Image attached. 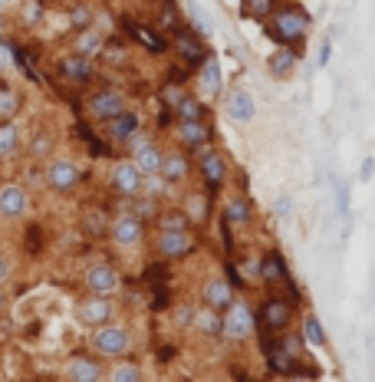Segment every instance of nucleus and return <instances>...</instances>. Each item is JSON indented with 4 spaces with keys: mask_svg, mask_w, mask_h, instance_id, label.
Listing matches in <instances>:
<instances>
[{
    "mask_svg": "<svg viewBox=\"0 0 375 382\" xmlns=\"http://www.w3.org/2000/svg\"><path fill=\"white\" fill-rule=\"evenodd\" d=\"M260 27L273 46H303L313 33V13L303 7V0H280Z\"/></svg>",
    "mask_w": 375,
    "mask_h": 382,
    "instance_id": "1",
    "label": "nucleus"
},
{
    "mask_svg": "<svg viewBox=\"0 0 375 382\" xmlns=\"http://www.w3.org/2000/svg\"><path fill=\"white\" fill-rule=\"evenodd\" d=\"M254 306H257V329L264 336H280L287 329H296V323H300V310H296L293 294L267 290Z\"/></svg>",
    "mask_w": 375,
    "mask_h": 382,
    "instance_id": "2",
    "label": "nucleus"
},
{
    "mask_svg": "<svg viewBox=\"0 0 375 382\" xmlns=\"http://www.w3.org/2000/svg\"><path fill=\"white\" fill-rule=\"evenodd\" d=\"M194 172H198V178H201V188L207 191V195L221 198L227 188H231L234 165H231V158H227L224 149L217 145V149H211L204 158H198V162H194Z\"/></svg>",
    "mask_w": 375,
    "mask_h": 382,
    "instance_id": "3",
    "label": "nucleus"
},
{
    "mask_svg": "<svg viewBox=\"0 0 375 382\" xmlns=\"http://www.w3.org/2000/svg\"><path fill=\"white\" fill-rule=\"evenodd\" d=\"M257 333H260V329H257V306H254L250 296L237 294V300L224 310V336H221V339L240 346V343H250Z\"/></svg>",
    "mask_w": 375,
    "mask_h": 382,
    "instance_id": "4",
    "label": "nucleus"
},
{
    "mask_svg": "<svg viewBox=\"0 0 375 382\" xmlns=\"http://www.w3.org/2000/svg\"><path fill=\"white\" fill-rule=\"evenodd\" d=\"M260 287L264 290H283V294L296 296V284H293V271H289V261L283 257L277 244H270L260 251Z\"/></svg>",
    "mask_w": 375,
    "mask_h": 382,
    "instance_id": "5",
    "label": "nucleus"
},
{
    "mask_svg": "<svg viewBox=\"0 0 375 382\" xmlns=\"http://www.w3.org/2000/svg\"><path fill=\"white\" fill-rule=\"evenodd\" d=\"M221 112H224V119L231 125H254L257 122V96H254V89L244 86V83H234V86L224 89V96H221Z\"/></svg>",
    "mask_w": 375,
    "mask_h": 382,
    "instance_id": "6",
    "label": "nucleus"
},
{
    "mask_svg": "<svg viewBox=\"0 0 375 382\" xmlns=\"http://www.w3.org/2000/svg\"><path fill=\"white\" fill-rule=\"evenodd\" d=\"M93 350L102 360H125L132 353V333L122 323H102L93 329Z\"/></svg>",
    "mask_w": 375,
    "mask_h": 382,
    "instance_id": "7",
    "label": "nucleus"
},
{
    "mask_svg": "<svg viewBox=\"0 0 375 382\" xmlns=\"http://www.w3.org/2000/svg\"><path fill=\"white\" fill-rule=\"evenodd\" d=\"M145 238H149V228L132 211L112 214V221H109V240H112V247H118V251H135V247L145 244Z\"/></svg>",
    "mask_w": 375,
    "mask_h": 382,
    "instance_id": "8",
    "label": "nucleus"
},
{
    "mask_svg": "<svg viewBox=\"0 0 375 382\" xmlns=\"http://www.w3.org/2000/svg\"><path fill=\"white\" fill-rule=\"evenodd\" d=\"M201 247V238L198 231L188 228V231H155V254L161 261H184L198 254Z\"/></svg>",
    "mask_w": 375,
    "mask_h": 382,
    "instance_id": "9",
    "label": "nucleus"
},
{
    "mask_svg": "<svg viewBox=\"0 0 375 382\" xmlns=\"http://www.w3.org/2000/svg\"><path fill=\"white\" fill-rule=\"evenodd\" d=\"M254 218H257V211H254V198L234 188V191H227L224 195V205H221V228L231 234V231H247L254 228Z\"/></svg>",
    "mask_w": 375,
    "mask_h": 382,
    "instance_id": "10",
    "label": "nucleus"
},
{
    "mask_svg": "<svg viewBox=\"0 0 375 382\" xmlns=\"http://www.w3.org/2000/svg\"><path fill=\"white\" fill-rule=\"evenodd\" d=\"M168 46L175 50V56L182 60L188 69H198V66L207 60V56H214L211 53V46H207V40L204 36H198V33L184 23V27H178V30L168 36Z\"/></svg>",
    "mask_w": 375,
    "mask_h": 382,
    "instance_id": "11",
    "label": "nucleus"
},
{
    "mask_svg": "<svg viewBox=\"0 0 375 382\" xmlns=\"http://www.w3.org/2000/svg\"><path fill=\"white\" fill-rule=\"evenodd\" d=\"M125 149H129V158L135 162V168H139L145 178H151V175H158V172H161V158H165V149H161V145L155 142V139H151L145 129L135 132Z\"/></svg>",
    "mask_w": 375,
    "mask_h": 382,
    "instance_id": "12",
    "label": "nucleus"
},
{
    "mask_svg": "<svg viewBox=\"0 0 375 382\" xmlns=\"http://www.w3.org/2000/svg\"><path fill=\"white\" fill-rule=\"evenodd\" d=\"M227 89V76H224V63L221 56H207L198 69H194V93L211 102V99H221Z\"/></svg>",
    "mask_w": 375,
    "mask_h": 382,
    "instance_id": "13",
    "label": "nucleus"
},
{
    "mask_svg": "<svg viewBox=\"0 0 375 382\" xmlns=\"http://www.w3.org/2000/svg\"><path fill=\"white\" fill-rule=\"evenodd\" d=\"M237 284L227 277V273H211V277H204L201 290H198V300H201L204 306H211V310H217V313H224L227 306L237 300Z\"/></svg>",
    "mask_w": 375,
    "mask_h": 382,
    "instance_id": "14",
    "label": "nucleus"
},
{
    "mask_svg": "<svg viewBox=\"0 0 375 382\" xmlns=\"http://www.w3.org/2000/svg\"><path fill=\"white\" fill-rule=\"evenodd\" d=\"M303 63V46H273L264 60V73L273 83H287L296 76V69Z\"/></svg>",
    "mask_w": 375,
    "mask_h": 382,
    "instance_id": "15",
    "label": "nucleus"
},
{
    "mask_svg": "<svg viewBox=\"0 0 375 382\" xmlns=\"http://www.w3.org/2000/svg\"><path fill=\"white\" fill-rule=\"evenodd\" d=\"M125 109H129V99H125V93H122V89L102 86V89H96V93L86 99L89 119L102 122V125H106L109 119H116L118 112H125Z\"/></svg>",
    "mask_w": 375,
    "mask_h": 382,
    "instance_id": "16",
    "label": "nucleus"
},
{
    "mask_svg": "<svg viewBox=\"0 0 375 382\" xmlns=\"http://www.w3.org/2000/svg\"><path fill=\"white\" fill-rule=\"evenodd\" d=\"M142 185H145V175L135 168L132 158H118V162L112 165V172H109V188H112V195L116 198L129 201V198L142 195Z\"/></svg>",
    "mask_w": 375,
    "mask_h": 382,
    "instance_id": "17",
    "label": "nucleus"
},
{
    "mask_svg": "<svg viewBox=\"0 0 375 382\" xmlns=\"http://www.w3.org/2000/svg\"><path fill=\"white\" fill-rule=\"evenodd\" d=\"M172 139H175V145H178V149H184V152L191 155L194 149H201V145H207V142H214V125H211V119L175 122Z\"/></svg>",
    "mask_w": 375,
    "mask_h": 382,
    "instance_id": "18",
    "label": "nucleus"
},
{
    "mask_svg": "<svg viewBox=\"0 0 375 382\" xmlns=\"http://www.w3.org/2000/svg\"><path fill=\"white\" fill-rule=\"evenodd\" d=\"M112 313H116L112 296L89 294V296H83V300L76 303V320H79L83 327H89V329L102 327V323H112Z\"/></svg>",
    "mask_w": 375,
    "mask_h": 382,
    "instance_id": "19",
    "label": "nucleus"
},
{
    "mask_svg": "<svg viewBox=\"0 0 375 382\" xmlns=\"http://www.w3.org/2000/svg\"><path fill=\"white\" fill-rule=\"evenodd\" d=\"M122 287V277H118L116 264L109 261H96L86 267V290L89 294H99V296H112Z\"/></svg>",
    "mask_w": 375,
    "mask_h": 382,
    "instance_id": "20",
    "label": "nucleus"
},
{
    "mask_svg": "<svg viewBox=\"0 0 375 382\" xmlns=\"http://www.w3.org/2000/svg\"><path fill=\"white\" fill-rule=\"evenodd\" d=\"M184 211V218L191 221V228H204L207 221L214 218V198L207 195L204 188H198V191H184L182 195V205H178Z\"/></svg>",
    "mask_w": 375,
    "mask_h": 382,
    "instance_id": "21",
    "label": "nucleus"
},
{
    "mask_svg": "<svg viewBox=\"0 0 375 382\" xmlns=\"http://www.w3.org/2000/svg\"><path fill=\"white\" fill-rule=\"evenodd\" d=\"M191 172H194V162H191V155L184 152V149H165V158H161V172L158 175L168 182V185H184L188 178H191Z\"/></svg>",
    "mask_w": 375,
    "mask_h": 382,
    "instance_id": "22",
    "label": "nucleus"
},
{
    "mask_svg": "<svg viewBox=\"0 0 375 382\" xmlns=\"http://www.w3.org/2000/svg\"><path fill=\"white\" fill-rule=\"evenodd\" d=\"M329 188H332V207H336V218L343 224V238H349L353 231V185L346 182L343 175H329Z\"/></svg>",
    "mask_w": 375,
    "mask_h": 382,
    "instance_id": "23",
    "label": "nucleus"
},
{
    "mask_svg": "<svg viewBox=\"0 0 375 382\" xmlns=\"http://www.w3.org/2000/svg\"><path fill=\"white\" fill-rule=\"evenodd\" d=\"M79 178H83V172L69 158H56V162L46 165V185L53 188V191H60V195H69L79 185Z\"/></svg>",
    "mask_w": 375,
    "mask_h": 382,
    "instance_id": "24",
    "label": "nucleus"
},
{
    "mask_svg": "<svg viewBox=\"0 0 375 382\" xmlns=\"http://www.w3.org/2000/svg\"><path fill=\"white\" fill-rule=\"evenodd\" d=\"M135 132H142V116L135 109L118 112L116 119L106 122V139L112 145H129V139L135 135Z\"/></svg>",
    "mask_w": 375,
    "mask_h": 382,
    "instance_id": "25",
    "label": "nucleus"
},
{
    "mask_svg": "<svg viewBox=\"0 0 375 382\" xmlns=\"http://www.w3.org/2000/svg\"><path fill=\"white\" fill-rule=\"evenodd\" d=\"M191 329L204 339H221L224 336V313H217V310H211V306L198 303L194 306V313H191Z\"/></svg>",
    "mask_w": 375,
    "mask_h": 382,
    "instance_id": "26",
    "label": "nucleus"
},
{
    "mask_svg": "<svg viewBox=\"0 0 375 382\" xmlns=\"http://www.w3.org/2000/svg\"><path fill=\"white\" fill-rule=\"evenodd\" d=\"M303 333V339H306V346L310 350H329V333H326V327H322L320 313H313V310H303L300 313V327H296Z\"/></svg>",
    "mask_w": 375,
    "mask_h": 382,
    "instance_id": "27",
    "label": "nucleus"
},
{
    "mask_svg": "<svg viewBox=\"0 0 375 382\" xmlns=\"http://www.w3.org/2000/svg\"><path fill=\"white\" fill-rule=\"evenodd\" d=\"M66 382H102V362L93 360V356H73L63 369Z\"/></svg>",
    "mask_w": 375,
    "mask_h": 382,
    "instance_id": "28",
    "label": "nucleus"
},
{
    "mask_svg": "<svg viewBox=\"0 0 375 382\" xmlns=\"http://www.w3.org/2000/svg\"><path fill=\"white\" fill-rule=\"evenodd\" d=\"M30 207V195L20 185H4L0 188V214L4 218H23Z\"/></svg>",
    "mask_w": 375,
    "mask_h": 382,
    "instance_id": "29",
    "label": "nucleus"
},
{
    "mask_svg": "<svg viewBox=\"0 0 375 382\" xmlns=\"http://www.w3.org/2000/svg\"><path fill=\"white\" fill-rule=\"evenodd\" d=\"M60 73L66 79H73V83H93L96 79V66L89 56H79V53H69L60 60Z\"/></svg>",
    "mask_w": 375,
    "mask_h": 382,
    "instance_id": "30",
    "label": "nucleus"
},
{
    "mask_svg": "<svg viewBox=\"0 0 375 382\" xmlns=\"http://www.w3.org/2000/svg\"><path fill=\"white\" fill-rule=\"evenodd\" d=\"M234 273H227L231 280H240V287L244 290H257L260 287V254H247V257H240L237 261V267H231Z\"/></svg>",
    "mask_w": 375,
    "mask_h": 382,
    "instance_id": "31",
    "label": "nucleus"
},
{
    "mask_svg": "<svg viewBox=\"0 0 375 382\" xmlns=\"http://www.w3.org/2000/svg\"><path fill=\"white\" fill-rule=\"evenodd\" d=\"M184 23H188L198 36H204V40H211V33H214V23H211L207 11H204L198 0H188V4H184Z\"/></svg>",
    "mask_w": 375,
    "mask_h": 382,
    "instance_id": "32",
    "label": "nucleus"
},
{
    "mask_svg": "<svg viewBox=\"0 0 375 382\" xmlns=\"http://www.w3.org/2000/svg\"><path fill=\"white\" fill-rule=\"evenodd\" d=\"M175 122H194V119H207V102H204L201 96H198V93H188V96L182 99V102H178V106H175Z\"/></svg>",
    "mask_w": 375,
    "mask_h": 382,
    "instance_id": "33",
    "label": "nucleus"
},
{
    "mask_svg": "<svg viewBox=\"0 0 375 382\" xmlns=\"http://www.w3.org/2000/svg\"><path fill=\"white\" fill-rule=\"evenodd\" d=\"M132 36H135L145 50H151V53H165V50H168V36H165L158 27H149V23H132Z\"/></svg>",
    "mask_w": 375,
    "mask_h": 382,
    "instance_id": "34",
    "label": "nucleus"
},
{
    "mask_svg": "<svg viewBox=\"0 0 375 382\" xmlns=\"http://www.w3.org/2000/svg\"><path fill=\"white\" fill-rule=\"evenodd\" d=\"M102 50H106V33H99L96 27H89V30H76V53L79 56L96 60Z\"/></svg>",
    "mask_w": 375,
    "mask_h": 382,
    "instance_id": "35",
    "label": "nucleus"
},
{
    "mask_svg": "<svg viewBox=\"0 0 375 382\" xmlns=\"http://www.w3.org/2000/svg\"><path fill=\"white\" fill-rule=\"evenodd\" d=\"M280 0H237V7H240V17L250 23H264L273 13Z\"/></svg>",
    "mask_w": 375,
    "mask_h": 382,
    "instance_id": "36",
    "label": "nucleus"
},
{
    "mask_svg": "<svg viewBox=\"0 0 375 382\" xmlns=\"http://www.w3.org/2000/svg\"><path fill=\"white\" fill-rule=\"evenodd\" d=\"M191 221L184 218L182 207H161L158 218H155V231H188Z\"/></svg>",
    "mask_w": 375,
    "mask_h": 382,
    "instance_id": "37",
    "label": "nucleus"
},
{
    "mask_svg": "<svg viewBox=\"0 0 375 382\" xmlns=\"http://www.w3.org/2000/svg\"><path fill=\"white\" fill-rule=\"evenodd\" d=\"M106 376H109V382H145L142 366H135V362H129V360H116V366H112Z\"/></svg>",
    "mask_w": 375,
    "mask_h": 382,
    "instance_id": "38",
    "label": "nucleus"
},
{
    "mask_svg": "<svg viewBox=\"0 0 375 382\" xmlns=\"http://www.w3.org/2000/svg\"><path fill=\"white\" fill-rule=\"evenodd\" d=\"M270 214H273V221H280V224L293 221L296 218V198L289 195V191H280V195L273 198V205H270Z\"/></svg>",
    "mask_w": 375,
    "mask_h": 382,
    "instance_id": "39",
    "label": "nucleus"
},
{
    "mask_svg": "<svg viewBox=\"0 0 375 382\" xmlns=\"http://www.w3.org/2000/svg\"><path fill=\"white\" fill-rule=\"evenodd\" d=\"M155 27H158V30L165 33V36H172V33L178 30V27H184L182 11H178L175 4H165V7H161V13H158V23H155Z\"/></svg>",
    "mask_w": 375,
    "mask_h": 382,
    "instance_id": "40",
    "label": "nucleus"
},
{
    "mask_svg": "<svg viewBox=\"0 0 375 382\" xmlns=\"http://www.w3.org/2000/svg\"><path fill=\"white\" fill-rule=\"evenodd\" d=\"M17 112H20V96L11 86H0V122H13Z\"/></svg>",
    "mask_w": 375,
    "mask_h": 382,
    "instance_id": "41",
    "label": "nucleus"
},
{
    "mask_svg": "<svg viewBox=\"0 0 375 382\" xmlns=\"http://www.w3.org/2000/svg\"><path fill=\"white\" fill-rule=\"evenodd\" d=\"M188 93H191V89L184 86V83H165V86H161V106L168 112H175V106H178Z\"/></svg>",
    "mask_w": 375,
    "mask_h": 382,
    "instance_id": "42",
    "label": "nucleus"
},
{
    "mask_svg": "<svg viewBox=\"0 0 375 382\" xmlns=\"http://www.w3.org/2000/svg\"><path fill=\"white\" fill-rule=\"evenodd\" d=\"M69 23H73L76 30H89V27H93V7H89V4L69 7Z\"/></svg>",
    "mask_w": 375,
    "mask_h": 382,
    "instance_id": "43",
    "label": "nucleus"
},
{
    "mask_svg": "<svg viewBox=\"0 0 375 382\" xmlns=\"http://www.w3.org/2000/svg\"><path fill=\"white\" fill-rule=\"evenodd\" d=\"M17 149V125L13 122H0V158Z\"/></svg>",
    "mask_w": 375,
    "mask_h": 382,
    "instance_id": "44",
    "label": "nucleus"
},
{
    "mask_svg": "<svg viewBox=\"0 0 375 382\" xmlns=\"http://www.w3.org/2000/svg\"><path fill=\"white\" fill-rule=\"evenodd\" d=\"M332 50H336V40L326 33L320 40V50H316V66H320V69H326V66L332 63Z\"/></svg>",
    "mask_w": 375,
    "mask_h": 382,
    "instance_id": "45",
    "label": "nucleus"
},
{
    "mask_svg": "<svg viewBox=\"0 0 375 382\" xmlns=\"http://www.w3.org/2000/svg\"><path fill=\"white\" fill-rule=\"evenodd\" d=\"M355 178L362 182V185H369L375 178V155H365L362 158V165H359V172H355Z\"/></svg>",
    "mask_w": 375,
    "mask_h": 382,
    "instance_id": "46",
    "label": "nucleus"
},
{
    "mask_svg": "<svg viewBox=\"0 0 375 382\" xmlns=\"http://www.w3.org/2000/svg\"><path fill=\"white\" fill-rule=\"evenodd\" d=\"M11 66H13V46L0 40V73H4V69H11Z\"/></svg>",
    "mask_w": 375,
    "mask_h": 382,
    "instance_id": "47",
    "label": "nucleus"
},
{
    "mask_svg": "<svg viewBox=\"0 0 375 382\" xmlns=\"http://www.w3.org/2000/svg\"><path fill=\"white\" fill-rule=\"evenodd\" d=\"M283 382H320L313 369H303V372H293V376H283Z\"/></svg>",
    "mask_w": 375,
    "mask_h": 382,
    "instance_id": "48",
    "label": "nucleus"
},
{
    "mask_svg": "<svg viewBox=\"0 0 375 382\" xmlns=\"http://www.w3.org/2000/svg\"><path fill=\"white\" fill-rule=\"evenodd\" d=\"M7 277H11V271H7V261H4V257H0V284H4V280H7Z\"/></svg>",
    "mask_w": 375,
    "mask_h": 382,
    "instance_id": "49",
    "label": "nucleus"
},
{
    "mask_svg": "<svg viewBox=\"0 0 375 382\" xmlns=\"http://www.w3.org/2000/svg\"><path fill=\"white\" fill-rule=\"evenodd\" d=\"M4 303H7V296H4V290H0V310H4Z\"/></svg>",
    "mask_w": 375,
    "mask_h": 382,
    "instance_id": "50",
    "label": "nucleus"
},
{
    "mask_svg": "<svg viewBox=\"0 0 375 382\" xmlns=\"http://www.w3.org/2000/svg\"><path fill=\"white\" fill-rule=\"evenodd\" d=\"M4 11H7V0H0V13H4Z\"/></svg>",
    "mask_w": 375,
    "mask_h": 382,
    "instance_id": "51",
    "label": "nucleus"
},
{
    "mask_svg": "<svg viewBox=\"0 0 375 382\" xmlns=\"http://www.w3.org/2000/svg\"><path fill=\"white\" fill-rule=\"evenodd\" d=\"M149 4H161V0H149Z\"/></svg>",
    "mask_w": 375,
    "mask_h": 382,
    "instance_id": "52",
    "label": "nucleus"
}]
</instances>
